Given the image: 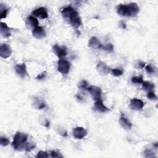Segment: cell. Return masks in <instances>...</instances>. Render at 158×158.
I'll return each instance as SVG.
<instances>
[{"label":"cell","mask_w":158,"mask_h":158,"mask_svg":"<svg viewBox=\"0 0 158 158\" xmlns=\"http://www.w3.org/2000/svg\"><path fill=\"white\" fill-rule=\"evenodd\" d=\"M28 135L25 133L21 132H17L14 136V139L12 143V145L15 150L22 151H30L33 149L35 145L27 142Z\"/></svg>","instance_id":"cell-1"},{"label":"cell","mask_w":158,"mask_h":158,"mask_svg":"<svg viewBox=\"0 0 158 158\" xmlns=\"http://www.w3.org/2000/svg\"><path fill=\"white\" fill-rule=\"evenodd\" d=\"M12 53V50L10 47L7 44H2L0 46V56L1 57L7 59L8 58Z\"/></svg>","instance_id":"cell-7"},{"label":"cell","mask_w":158,"mask_h":158,"mask_svg":"<svg viewBox=\"0 0 158 158\" xmlns=\"http://www.w3.org/2000/svg\"><path fill=\"white\" fill-rule=\"evenodd\" d=\"M87 135V131L81 127H77L73 129V136L75 138L81 139Z\"/></svg>","instance_id":"cell-6"},{"label":"cell","mask_w":158,"mask_h":158,"mask_svg":"<svg viewBox=\"0 0 158 158\" xmlns=\"http://www.w3.org/2000/svg\"><path fill=\"white\" fill-rule=\"evenodd\" d=\"M111 72H112V75H114L115 77L121 76L123 73V70H122L119 69H111Z\"/></svg>","instance_id":"cell-21"},{"label":"cell","mask_w":158,"mask_h":158,"mask_svg":"<svg viewBox=\"0 0 158 158\" xmlns=\"http://www.w3.org/2000/svg\"><path fill=\"white\" fill-rule=\"evenodd\" d=\"M25 23H26L27 26L28 28H33V30L35 28H36V27H38V24H39V22H38V20H37V19L35 17H33L32 15H30L27 18Z\"/></svg>","instance_id":"cell-15"},{"label":"cell","mask_w":158,"mask_h":158,"mask_svg":"<svg viewBox=\"0 0 158 158\" xmlns=\"http://www.w3.org/2000/svg\"><path fill=\"white\" fill-rule=\"evenodd\" d=\"M88 46L95 49H99L102 48L103 47L99 40L95 36H92L89 38L88 41Z\"/></svg>","instance_id":"cell-12"},{"label":"cell","mask_w":158,"mask_h":158,"mask_svg":"<svg viewBox=\"0 0 158 158\" xmlns=\"http://www.w3.org/2000/svg\"><path fill=\"white\" fill-rule=\"evenodd\" d=\"M117 13L125 17H134L139 12V8L136 3L130 2L128 4H119L117 7Z\"/></svg>","instance_id":"cell-3"},{"label":"cell","mask_w":158,"mask_h":158,"mask_svg":"<svg viewBox=\"0 0 158 158\" xmlns=\"http://www.w3.org/2000/svg\"><path fill=\"white\" fill-rule=\"evenodd\" d=\"M102 49L109 52H111L113 51L114 50V46L112 44L110 43H109V44H107L105 46L102 47Z\"/></svg>","instance_id":"cell-26"},{"label":"cell","mask_w":158,"mask_h":158,"mask_svg":"<svg viewBox=\"0 0 158 158\" xmlns=\"http://www.w3.org/2000/svg\"><path fill=\"white\" fill-rule=\"evenodd\" d=\"M37 107L39 109H41L45 107V103H44L43 102H40V101L38 102V107Z\"/></svg>","instance_id":"cell-32"},{"label":"cell","mask_w":158,"mask_h":158,"mask_svg":"<svg viewBox=\"0 0 158 158\" xmlns=\"http://www.w3.org/2000/svg\"><path fill=\"white\" fill-rule=\"evenodd\" d=\"M145 70L148 73H154L156 71V68L151 64H148L145 67Z\"/></svg>","instance_id":"cell-22"},{"label":"cell","mask_w":158,"mask_h":158,"mask_svg":"<svg viewBox=\"0 0 158 158\" xmlns=\"http://www.w3.org/2000/svg\"><path fill=\"white\" fill-rule=\"evenodd\" d=\"M63 17L69 20L70 24L76 28L80 26L81 23V19L77 11L74 10L71 6H67L61 10Z\"/></svg>","instance_id":"cell-2"},{"label":"cell","mask_w":158,"mask_h":158,"mask_svg":"<svg viewBox=\"0 0 158 158\" xmlns=\"http://www.w3.org/2000/svg\"><path fill=\"white\" fill-rule=\"evenodd\" d=\"M9 143H10V141H9V140L7 138L3 137V136H1V137L0 144H1V146H7Z\"/></svg>","instance_id":"cell-24"},{"label":"cell","mask_w":158,"mask_h":158,"mask_svg":"<svg viewBox=\"0 0 158 158\" xmlns=\"http://www.w3.org/2000/svg\"><path fill=\"white\" fill-rule=\"evenodd\" d=\"M52 50L54 53L59 57L62 58L63 57H65L67 55V51L66 49L64 47H61L58 46L57 44H55L52 47Z\"/></svg>","instance_id":"cell-11"},{"label":"cell","mask_w":158,"mask_h":158,"mask_svg":"<svg viewBox=\"0 0 158 158\" xmlns=\"http://www.w3.org/2000/svg\"><path fill=\"white\" fill-rule=\"evenodd\" d=\"M46 71H44V72H42L41 73L38 74V75L36 76V79L41 80H43V79L45 78H46Z\"/></svg>","instance_id":"cell-30"},{"label":"cell","mask_w":158,"mask_h":158,"mask_svg":"<svg viewBox=\"0 0 158 158\" xmlns=\"http://www.w3.org/2000/svg\"><path fill=\"white\" fill-rule=\"evenodd\" d=\"M0 32L2 36L5 38H7L10 36V28H9L6 23L1 22Z\"/></svg>","instance_id":"cell-17"},{"label":"cell","mask_w":158,"mask_h":158,"mask_svg":"<svg viewBox=\"0 0 158 158\" xmlns=\"http://www.w3.org/2000/svg\"><path fill=\"white\" fill-rule=\"evenodd\" d=\"M70 68V63L63 59H60L57 62V71L62 75H65L69 73Z\"/></svg>","instance_id":"cell-4"},{"label":"cell","mask_w":158,"mask_h":158,"mask_svg":"<svg viewBox=\"0 0 158 158\" xmlns=\"http://www.w3.org/2000/svg\"><path fill=\"white\" fill-rule=\"evenodd\" d=\"M51 156L52 157H62V156L60 155L59 152H56L55 151H51Z\"/></svg>","instance_id":"cell-31"},{"label":"cell","mask_w":158,"mask_h":158,"mask_svg":"<svg viewBox=\"0 0 158 158\" xmlns=\"http://www.w3.org/2000/svg\"><path fill=\"white\" fill-rule=\"evenodd\" d=\"M33 36L37 39H41L46 36V32L43 27L40 26H38L35 28L32 31Z\"/></svg>","instance_id":"cell-13"},{"label":"cell","mask_w":158,"mask_h":158,"mask_svg":"<svg viewBox=\"0 0 158 158\" xmlns=\"http://www.w3.org/2000/svg\"><path fill=\"white\" fill-rule=\"evenodd\" d=\"M138 65L140 67V68L141 69H143V67H144V66H145V64L144 63H143V62H139V64H138Z\"/></svg>","instance_id":"cell-34"},{"label":"cell","mask_w":158,"mask_h":158,"mask_svg":"<svg viewBox=\"0 0 158 158\" xmlns=\"http://www.w3.org/2000/svg\"><path fill=\"white\" fill-rule=\"evenodd\" d=\"M131 82L133 83L140 84L143 82V77L142 75L139 76V77H137V76L133 77L131 78Z\"/></svg>","instance_id":"cell-20"},{"label":"cell","mask_w":158,"mask_h":158,"mask_svg":"<svg viewBox=\"0 0 158 158\" xmlns=\"http://www.w3.org/2000/svg\"><path fill=\"white\" fill-rule=\"evenodd\" d=\"M79 88H80L81 89H83V90H86L88 89V83L86 80H82L78 86Z\"/></svg>","instance_id":"cell-23"},{"label":"cell","mask_w":158,"mask_h":158,"mask_svg":"<svg viewBox=\"0 0 158 158\" xmlns=\"http://www.w3.org/2000/svg\"><path fill=\"white\" fill-rule=\"evenodd\" d=\"M15 70L16 73L21 77L23 78L27 75V69L25 63L21 64H17L15 66Z\"/></svg>","instance_id":"cell-14"},{"label":"cell","mask_w":158,"mask_h":158,"mask_svg":"<svg viewBox=\"0 0 158 158\" xmlns=\"http://www.w3.org/2000/svg\"><path fill=\"white\" fill-rule=\"evenodd\" d=\"M145 154V157H156L154 152H152L151 150H146L144 151Z\"/></svg>","instance_id":"cell-29"},{"label":"cell","mask_w":158,"mask_h":158,"mask_svg":"<svg viewBox=\"0 0 158 158\" xmlns=\"http://www.w3.org/2000/svg\"><path fill=\"white\" fill-rule=\"evenodd\" d=\"M89 93L91 96H92L93 99L95 101L101 99V94H102V91L101 89L96 86H90L87 89Z\"/></svg>","instance_id":"cell-5"},{"label":"cell","mask_w":158,"mask_h":158,"mask_svg":"<svg viewBox=\"0 0 158 158\" xmlns=\"http://www.w3.org/2000/svg\"><path fill=\"white\" fill-rule=\"evenodd\" d=\"M49 156L48 154V153L46 152V151H40L37 155L36 156V158H41V157H43V158H45V157H48Z\"/></svg>","instance_id":"cell-25"},{"label":"cell","mask_w":158,"mask_h":158,"mask_svg":"<svg viewBox=\"0 0 158 158\" xmlns=\"http://www.w3.org/2000/svg\"><path fill=\"white\" fill-rule=\"evenodd\" d=\"M147 97L150 100H156L157 99V96L156 95L154 94V92L152 91H149L148 92V93L147 94Z\"/></svg>","instance_id":"cell-28"},{"label":"cell","mask_w":158,"mask_h":158,"mask_svg":"<svg viewBox=\"0 0 158 158\" xmlns=\"http://www.w3.org/2000/svg\"><path fill=\"white\" fill-rule=\"evenodd\" d=\"M94 106L96 110H98L99 112H102V113L106 112L109 110L106 106H104L102 101L101 99H98L95 101Z\"/></svg>","instance_id":"cell-16"},{"label":"cell","mask_w":158,"mask_h":158,"mask_svg":"<svg viewBox=\"0 0 158 158\" xmlns=\"http://www.w3.org/2000/svg\"><path fill=\"white\" fill-rule=\"evenodd\" d=\"M142 87L143 89L146 91H152V90L154 88V85L149 81H144L142 83Z\"/></svg>","instance_id":"cell-19"},{"label":"cell","mask_w":158,"mask_h":158,"mask_svg":"<svg viewBox=\"0 0 158 158\" xmlns=\"http://www.w3.org/2000/svg\"><path fill=\"white\" fill-rule=\"evenodd\" d=\"M130 106L133 110H140L144 107V102L139 99L133 98L130 100Z\"/></svg>","instance_id":"cell-8"},{"label":"cell","mask_w":158,"mask_h":158,"mask_svg":"<svg viewBox=\"0 0 158 158\" xmlns=\"http://www.w3.org/2000/svg\"><path fill=\"white\" fill-rule=\"evenodd\" d=\"M96 70L97 72L102 75H106L108 74L110 71V69L104 62L101 61L96 66Z\"/></svg>","instance_id":"cell-10"},{"label":"cell","mask_w":158,"mask_h":158,"mask_svg":"<svg viewBox=\"0 0 158 158\" xmlns=\"http://www.w3.org/2000/svg\"><path fill=\"white\" fill-rule=\"evenodd\" d=\"M1 19H3V18H6V15H7V12L8 11V9L6 8H3L2 5L1 4Z\"/></svg>","instance_id":"cell-27"},{"label":"cell","mask_w":158,"mask_h":158,"mask_svg":"<svg viewBox=\"0 0 158 158\" xmlns=\"http://www.w3.org/2000/svg\"><path fill=\"white\" fill-rule=\"evenodd\" d=\"M120 25L121 28H123V29H125V28H126V27H127L126 23H125L123 21H121V22H120Z\"/></svg>","instance_id":"cell-33"},{"label":"cell","mask_w":158,"mask_h":158,"mask_svg":"<svg viewBox=\"0 0 158 158\" xmlns=\"http://www.w3.org/2000/svg\"><path fill=\"white\" fill-rule=\"evenodd\" d=\"M32 15H33L35 17H37L38 18H40L41 19H46L48 17V12L46 9V8L43 7H41L39 8L36 9L32 12Z\"/></svg>","instance_id":"cell-9"},{"label":"cell","mask_w":158,"mask_h":158,"mask_svg":"<svg viewBox=\"0 0 158 158\" xmlns=\"http://www.w3.org/2000/svg\"><path fill=\"white\" fill-rule=\"evenodd\" d=\"M119 122L121 125V126L126 130H130L132 125L131 123V122L124 116H121L119 118Z\"/></svg>","instance_id":"cell-18"}]
</instances>
